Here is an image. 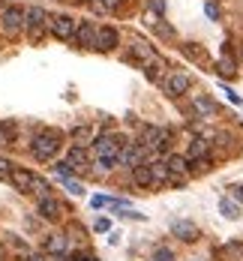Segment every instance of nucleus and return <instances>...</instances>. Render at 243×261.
Here are the masks:
<instances>
[{
    "mask_svg": "<svg viewBox=\"0 0 243 261\" xmlns=\"http://www.w3.org/2000/svg\"><path fill=\"white\" fill-rule=\"evenodd\" d=\"M183 51H186V57H192V60H201V51L195 48V42H189V45H183Z\"/></svg>",
    "mask_w": 243,
    "mask_h": 261,
    "instance_id": "2f4dec72",
    "label": "nucleus"
},
{
    "mask_svg": "<svg viewBox=\"0 0 243 261\" xmlns=\"http://www.w3.org/2000/svg\"><path fill=\"white\" fill-rule=\"evenodd\" d=\"M48 12L42 9V6H30L24 9V30L30 33V39H42L45 33H48Z\"/></svg>",
    "mask_w": 243,
    "mask_h": 261,
    "instance_id": "7ed1b4c3",
    "label": "nucleus"
},
{
    "mask_svg": "<svg viewBox=\"0 0 243 261\" xmlns=\"http://www.w3.org/2000/svg\"><path fill=\"white\" fill-rule=\"evenodd\" d=\"M123 138L120 135H99L93 141V156H96V165L102 171H111L120 165V150H123Z\"/></svg>",
    "mask_w": 243,
    "mask_h": 261,
    "instance_id": "f257e3e1",
    "label": "nucleus"
},
{
    "mask_svg": "<svg viewBox=\"0 0 243 261\" xmlns=\"http://www.w3.org/2000/svg\"><path fill=\"white\" fill-rule=\"evenodd\" d=\"M171 234L177 237V240H183V243H195L201 231H198V225L195 222H189V219H177L174 225H171Z\"/></svg>",
    "mask_w": 243,
    "mask_h": 261,
    "instance_id": "9d476101",
    "label": "nucleus"
},
{
    "mask_svg": "<svg viewBox=\"0 0 243 261\" xmlns=\"http://www.w3.org/2000/svg\"><path fill=\"white\" fill-rule=\"evenodd\" d=\"M39 216H42L45 222H60V219L66 216V204H63L60 198H54V195L39 198Z\"/></svg>",
    "mask_w": 243,
    "mask_h": 261,
    "instance_id": "1a4fd4ad",
    "label": "nucleus"
},
{
    "mask_svg": "<svg viewBox=\"0 0 243 261\" xmlns=\"http://www.w3.org/2000/svg\"><path fill=\"white\" fill-rule=\"evenodd\" d=\"M54 261H63V258H54Z\"/></svg>",
    "mask_w": 243,
    "mask_h": 261,
    "instance_id": "ea45409f",
    "label": "nucleus"
},
{
    "mask_svg": "<svg viewBox=\"0 0 243 261\" xmlns=\"http://www.w3.org/2000/svg\"><path fill=\"white\" fill-rule=\"evenodd\" d=\"M72 261H99V258H96V255H90V252H75Z\"/></svg>",
    "mask_w": 243,
    "mask_h": 261,
    "instance_id": "4c0bfd02",
    "label": "nucleus"
},
{
    "mask_svg": "<svg viewBox=\"0 0 243 261\" xmlns=\"http://www.w3.org/2000/svg\"><path fill=\"white\" fill-rule=\"evenodd\" d=\"M66 249H69V237L66 234H51L48 240H45V252L54 255V258H63Z\"/></svg>",
    "mask_w": 243,
    "mask_h": 261,
    "instance_id": "a211bd4d",
    "label": "nucleus"
},
{
    "mask_svg": "<svg viewBox=\"0 0 243 261\" xmlns=\"http://www.w3.org/2000/svg\"><path fill=\"white\" fill-rule=\"evenodd\" d=\"M129 51H132V57L144 66V63H150L153 57H156V51H153V45L147 42V39H141V36H132V42H129Z\"/></svg>",
    "mask_w": 243,
    "mask_h": 261,
    "instance_id": "f8f14e48",
    "label": "nucleus"
},
{
    "mask_svg": "<svg viewBox=\"0 0 243 261\" xmlns=\"http://www.w3.org/2000/svg\"><path fill=\"white\" fill-rule=\"evenodd\" d=\"M138 141H141V144L150 150V156H153V153H159V150H165V147L171 144V129H165V126H144Z\"/></svg>",
    "mask_w": 243,
    "mask_h": 261,
    "instance_id": "20e7f679",
    "label": "nucleus"
},
{
    "mask_svg": "<svg viewBox=\"0 0 243 261\" xmlns=\"http://www.w3.org/2000/svg\"><path fill=\"white\" fill-rule=\"evenodd\" d=\"M12 171H15V165H12L9 159L0 156V180H9V177H12Z\"/></svg>",
    "mask_w": 243,
    "mask_h": 261,
    "instance_id": "c85d7f7f",
    "label": "nucleus"
},
{
    "mask_svg": "<svg viewBox=\"0 0 243 261\" xmlns=\"http://www.w3.org/2000/svg\"><path fill=\"white\" fill-rule=\"evenodd\" d=\"M147 159H150V150H147L141 141H126L123 150H120V165H126V168L147 165Z\"/></svg>",
    "mask_w": 243,
    "mask_h": 261,
    "instance_id": "423d86ee",
    "label": "nucleus"
},
{
    "mask_svg": "<svg viewBox=\"0 0 243 261\" xmlns=\"http://www.w3.org/2000/svg\"><path fill=\"white\" fill-rule=\"evenodd\" d=\"M216 69H219L222 75H234V57H228V54H225V57L216 63Z\"/></svg>",
    "mask_w": 243,
    "mask_h": 261,
    "instance_id": "a878e982",
    "label": "nucleus"
},
{
    "mask_svg": "<svg viewBox=\"0 0 243 261\" xmlns=\"http://www.w3.org/2000/svg\"><path fill=\"white\" fill-rule=\"evenodd\" d=\"M132 180L138 183V186H150V183H153L150 165H138V168H132Z\"/></svg>",
    "mask_w": 243,
    "mask_h": 261,
    "instance_id": "5701e85b",
    "label": "nucleus"
},
{
    "mask_svg": "<svg viewBox=\"0 0 243 261\" xmlns=\"http://www.w3.org/2000/svg\"><path fill=\"white\" fill-rule=\"evenodd\" d=\"M216 255H219L222 261H243V240H231V243L219 246Z\"/></svg>",
    "mask_w": 243,
    "mask_h": 261,
    "instance_id": "6ab92c4d",
    "label": "nucleus"
},
{
    "mask_svg": "<svg viewBox=\"0 0 243 261\" xmlns=\"http://www.w3.org/2000/svg\"><path fill=\"white\" fill-rule=\"evenodd\" d=\"M219 213L225 219H240V204L231 201V198H219Z\"/></svg>",
    "mask_w": 243,
    "mask_h": 261,
    "instance_id": "4be33fe9",
    "label": "nucleus"
},
{
    "mask_svg": "<svg viewBox=\"0 0 243 261\" xmlns=\"http://www.w3.org/2000/svg\"><path fill=\"white\" fill-rule=\"evenodd\" d=\"M117 30L111 24H102V27H96V51H111V48H117Z\"/></svg>",
    "mask_w": 243,
    "mask_h": 261,
    "instance_id": "9b49d317",
    "label": "nucleus"
},
{
    "mask_svg": "<svg viewBox=\"0 0 243 261\" xmlns=\"http://www.w3.org/2000/svg\"><path fill=\"white\" fill-rule=\"evenodd\" d=\"M231 195H234L237 204H243V183H234V186H231Z\"/></svg>",
    "mask_w": 243,
    "mask_h": 261,
    "instance_id": "72a5a7b5",
    "label": "nucleus"
},
{
    "mask_svg": "<svg viewBox=\"0 0 243 261\" xmlns=\"http://www.w3.org/2000/svg\"><path fill=\"white\" fill-rule=\"evenodd\" d=\"M75 27L78 21L72 18V15H51L48 18V33H51L54 39H75Z\"/></svg>",
    "mask_w": 243,
    "mask_h": 261,
    "instance_id": "0eeeda50",
    "label": "nucleus"
},
{
    "mask_svg": "<svg viewBox=\"0 0 243 261\" xmlns=\"http://www.w3.org/2000/svg\"><path fill=\"white\" fill-rule=\"evenodd\" d=\"M162 87H165L168 96H183L189 87H192V75L183 72V69H171V72L165 75V81H162Z\"/></svg>",
    "mask_w": 243,
    "mask_h": 261,
    "instance_id": "6e6552de",
    "label": "nucleus"
},
{
    "mask_svg": "<svg viewBox=\"0 0 243 261\" xmlns=\"http://www.w3.org/2000/svg\"><path fill=\"white\" fill-rule=\"evenodd\" d=\"M12 141H15V123L0 120V147H6V144H12Z\"/></svg>",
    "mask_w": 243,
    "mask_h": 261,
    "instance_id": "b1692460",
    "label": "nucleus"
},
{
    "mask_svg": "<svg viewBox=\"0 0 243 261\" xmlns=\"http://www.w3.org/2000/svg\"><path fill=\"white\" fill-rule=\"evenodd\" d=\"M66 189H69L72 195H81V192H84V189H81V183H78V180H72V177L66 180Z\"/></svg>",
    "mask_w": 243,
    "mask_h": 261,
    "instance_id": "f704fd0d",
    "label": "nucleus"
},
{
    "mask_svg": "<svg viewBox=\"0 0 243 261\" xmlns=\"http://www.w3.org/2000/svg\"><path fill=\"white\" fill-rule=\"evenodd\" d=\"M150 12L153 15H162L165 12V0H150Z\"/></svg>",
    "mask_w": 243,
    "mask_h": 261,
    "instance_id": "473e14b6",
    "label": "nucleus"
},
{
    "mask_svg": "<svg viewBox=\"0 0 243 261\" xmlns=\"http://www.w3.org/2000/svg\"><path fill=\"white\" fill-rule=\"evenodd\" d=\"M189 165H195V171H210L213 162H210V156H201V159H192Z\"/></svg>",
    "mask_w": 243,
    "mask_h": 261,
    "instance_id": "c756f323",
    "label": "nucleus"
},
{
    "mask_svg": "<svg viewBox=\"0 0 243 261\" xmlns=\"http://www.w3.org/2000/svg\"><path fill=\"white\" fill-rule=\"evenodd\" d=\"M192 108H195L201 117H207V114H216V111H219V105H216L210 96H201V93H198V96H192Z\"/></svg>",
    "mask_w": 243,
    "mask_h": 261,
    "instance_id": "aec40b11",
    "label": "nucleus"
},
{
    "mask_svg": "<svg viewBox=\"0 0 243 261\" xmlns=\"http://www.w3.org/2000/svg\"><path fill=\"white\" fill-rule=\"evenodd\" d=\"M93 228L102 234V231H108V228H111V222H108V219H96V222H93Z\"/></svg>",
    "mask_w": 243,
    "mask_h": 261,
    "instance_id": "e433bc0d",
    "label": "nucleus"
},
{
    "mask_svg": "<svg viewBox=\"0 0 243 261\" xmlns=\"http://www.w3.org/2000/svg\"><path fill=\"white\" fill-rule=\"evenodd\" d=\"M99 135H96V126L93 123H81L72 129V147H93V141H96Z\"/></svg>",
    "mask_w": 243,
    "mask_h": 261,
    "instance_id": "ddd939ff",
    "label": "nucleus"
},
{
    "mask_svg": "<svg viewBox=\"0 0 243 261\" xmlns=\"http://www.w3.org/2000/svg\"><path fill=\"white\" fill-rule=\"evenodd\" d=\"M75 42H78L81 48H93L96 45V27L90 24V21H81L75 27Z\"/></svg>",
    "mask_w": 243,
    "mask_h": 261,
    "instance_id": "dca6fc26",
    "label": "nucleus"
},
{
    "mask_svg": "<svg viewBox=\"0 0 243 261\" xmlns=\"http://www.w3.org/2000/svg\"><path fill=\"white\" fill-rule=\"evenodd\" d=\"M207 147H210V141H204V138H192V141H189V150H186V159L192 162V159L207 156Z\"/></svg>",
    "mask_w": 243,
    "mask_h": 261,
    "instance_id": "412c9836",
    "label": "nucleus"
},
{
    "mask_svg": "<svg viewBox=\"0 0 243 261\" xmlns=\"http://www.w3.org/2000/svg\"><path fill=\"white\" fill-rule=\"evenodd\" d=\"M153 261H174V252L171 249H156L153 252Z\"/></svg>",
    "mask_w": 243,
    "mask_h": 261,
    "instance_id": "7c9ffc66",
    "label": "nucleus"
},
{
    "mask_svg": "<svg viewBox=\"0 0 243 261\" xmlns=\"http://www.w3.org/2000/svg\"><path fill=\"white\" fill-rule=\"evenodd\" d=\"M60 147H63V132H57V129L36 132L33 141H30V150H33V156L39 159V162H51Z\"/></svg>",
    "mask_w": 243,
    "mask_h": 261,
    "instance_id": "f03ea898",
    "label": "nucleus"
},
{
    "mask_svg": "<svg viewBox=\"0 0 243 261\" xmlns=\"http://www.w3.org/2000/svg\"><path fill=\"white\" fill-rule=\"evenodd\" d=\"M150 174H153V183H168V168H165V162H153V165H150Z\"/></svg>",
    "mask_w": 243,
    "mask_h": 261,
    "instance_id": "393cba45",
    "label": "nucleus"
},
{
    "mask_svg": "<svg viewBox=\"0 0 243 261\" xmlns=\"http://www.w3.org/2000/svg\"><path fill=\"white\" fill-rule=\"evenodd\" d=\"M90 204H93V207H108V195H93Z\"/></svg>",
    "mask_w": 243,
    "mask_h": 261,
    "instance_id": "c9c22d12",
    "label": "nucleus"
},
{
    "mask_svg": "<svg viewBox=\"0 0 243 261\" xmlns=\"http://www.w3.org/2000/svg\"><path fill=\"white\" fill-rule=\"evenodd\" d=\"M0 30L12 39V36H18L21 30H24V9L21 6H6L3 12H0Z\"/></svg>",
    "mask_w": 243,
    "mask_h": 261,
    "instance_id": "39448f33",
    "label": "nucleus"
},
{
    "mask_svg": "<svg viewBox=\"0 0 243 261\" xmlns=\"http://www.w3.org/2000/svg\"><path fill=\"white\" fill-rule=\"evenodd\" d=\"M33 180H36V174H33V171H27V168H15V171H12V177H9V183H12L18 192H24V195H30Z\"/></svg>",
    "mask_w": 243,
    "mask_h": 261,
    "instance_id": "2eb2a0df",
    "label": "nucleus"
},
{
    "mask_svg": "<svg viewBox=\"0 0 243 261\" xmlns=\"http://www.w3.org/2000/svg\"><path fill=\"white\" fill-rule=\"evenodd\" d=\"M225 96H228V99H231V102H234V105H240V102H243L240 96H237L234 90H228V87H225Z\"/></svg>",
    "mask_w": 243,
    "mask_h": 261,
    "instance_id": "58836bf2",
    "label": "nucleus"
},
{
    "mask_svg": "<svg viewBox=\"0 0 243 261\" xmlns=\"http://www.w3.org/2000/svg\"><path fill=\"white\" fill-rule=\"evenodd\" d=\"M66 162L72 165L75 174H78V171H87V168H90V153H87V147H72L69 156H66Z\"/></svg>",
    "mask_w": 243,
    "mask_h": 261,
    "instance_id": "f3484780",
    "label": "nucleus"
},
{
    "mask_svg": "<svg viewBox=\"0 0 243 261\" xmlns=\"http://www.w3.org/2000/svg\"><path fill=\"white\" fill-rule=\"evenodd\" d=\"M204 15H207L210 21H219L222 12H219V3H216V0H207V3H204Z\"/></svg>",
    "mask_w": 243,
    "mask_h": 261,
    "instance_id": "cd10ccee",
    "label": "nucleus"
},
{
    "mask_svg": "<svg viewBox=\"0 0 243 261\" xmlns=\"http://www.w3.org/2000/svg\"><path fill=\"white\" fill-rule=\"evenodd\" d=\"M54 171H57V177H63V180H69V177L75 174V171H72V165H69L66 159H63V162H57V165H54Z\"/></svg>",
    "mask_w": 243,
    "mask_h": 261,
    "instance_id": "bb28decb",
    "label": "nucleus"
},
{
    "mask_svg": "<svg viewBox=\"0 0 243 261\" xmlns=\"http://www.w3.org/2000/svg\"><path fill=\"white\" fill-rule=\"evenodd\" d=\"M144 75L153 81V84H159V81H165V75H168V63H165V57H153L150 63H144Z\"/></svg>",
    "mask_w": 243,
    "mask_h": 261,
    "instance_id": "4468645a",
    "label": "nucleus"
}]
</instances>
